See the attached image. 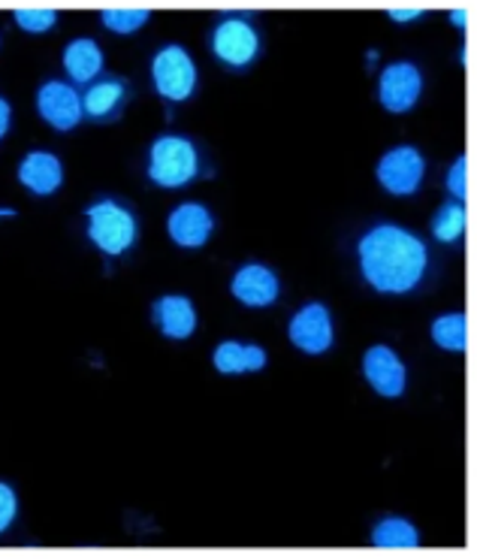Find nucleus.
<instances>
[{"label": "nucleus", "mask_w": 477, "mask_h": 559, "mask_svg": "<svg viewBox=\"0 0 477 559\" xmlns=\"http://www.w3.org/2000/svg\"><path fill=\"white\" fill-rule=\"evenodd\" d=\"M152 79L160 97L167 100H188L196 88L194 58L181 46H164L152 61Z\"/></svg>", "instance_id": "nucleus-4"}, {"label": "nucleus", "mask_w": 477, "mask_h": 559, "mask_svg": "<svg viewBox=\"0 0 477 559\" xmlns=\"http://www.w3.org/2000/svg\"><path fill=\"white\" fill-rule=\"evenodd\" d=\"M88 236L106 254H124L136 239V218L116 200H100L88 209Z\"/></svg>", "instance_id": "nucleus-3"}, {"label": "nucleus", "mask_w": 477, "mask_h": 559, "mask_svg": "<svg viewBox=\"0 0 477 559\" xmlns=\"http://www.w3.org/2000/svg\"><path fill=\"white\" fill-rule=\"evenodd\" d=\"M232 297L239 299L242 306H251V309H263V306H272L275 297H278V278L272 270L260 266V263H248L239 273L232 275Z\"/></svg>", "instance_id": "nucleus-11"}, {"label": "nucleus", "mask_w": 477, "mask_h": 559, "mask_svg": "<svg viewBox=\"0 0 477 559\" xmlns=\"http://www.w3.org/2000/svg\"><path fill=\"white\" fill-rule=\"evenodd\" d=\"M424 157L412 145H400L378 164V182L387 188L390 194H414L424 182Z\"/></svg>", "instance_id": "nucleus-6"}, {"label": "nucleus", "mask_w": 477, "mask_h": 559, "mask_svg": "<svg viewBox=\"0 0 477 559\" xmlns=\"http://www.w3.org/2000/svg\"><path fill=\"white\" fill-rule=\"evenodd\" d=\"M362 372L381 396H400L405 391V366L387 345H374L362 357Z\"/></svg>", "instance_id": "nucleus-10"}, {"label": "nucleus", "mask_w": 477, "mask_h": 559, "mask_svg": "<svg viewBox=\"0 0 477 559\" xmlns=\"http://www.w3.org/2000/svg\"><path fill=\"white\" fill-rule=\"evenodd\" d=\"M15 518V493L13 487H7V484H0V533H7L10 530V523Z\"/></svg>", "instance_id": "nucleus-23"}, {"label": "nucleus", "mask_w": 477, "mask_h": 559, "mask_svg": "<svg viewBox=\"0 0 477 559\" xmlns=\"http://www.w3.org/2000/svg\"><path fill=\"white\" fill-rule=\"evenodd\" d=\"M360 266L374 290L405 294L424 278L426 246L402 227L381 224L360 239Z\"/></svg>", "instance_id": "nucleus-1"}, {"label": "nucleus", "mask_w": 477, "mask_h": 559, "mask_svg": "<svg viewBox=\"0 0 477 559\" xmlns=\"http://www.w3.org/2000/svg\"><path fill=\"white\" fill-rule=\"evenodd\" d=\"M61 179H64L61 160L49 152H31L19 167V182L34 194H55L61 188Z\"/></svg>", "instance_id": "nucleus-13"}, {"label": "nucleus", "mask_w": 477, "mask_h": 559, "mask_svg": "<svg viewBox=\"0 0 477 559\" xmlns=\"http://www.w3.org/2000/svg\"><path fill=\"white\" fill-rule=\"evenodd\" d=\"M64 67L67 73L73 76V82H91L104 70V52H100V46L94 39H73L64 49Z\"/></svg>", "instance_id": "nucleus-16"}, {"label": "nucleus", "mask_w": 477, "mask_h": 559, "mask_svg": "<svg viewBox=\"0 0 477 559\" xmlns=\"http://www.w3.org/2000/svg\"><path fill=\"white\" fill-rule=\"evenodd\" d=\"M200 169L194 143L184 136H160L152 145V160H148V176L160 188H184Z\"/></svg>", "instance_id": "nucleus-2"}, {"label": "nucleus", "mask_w": 477, "mask_h": 559, "mask_svg": "<svg viewBox=\"0 0 477 559\" xmlns=\"http://www.w3.org/2000/svg\"><path fill=\"white\" fill-rule=\"evenodd\" d=\"M451 22L456 27H465V22H468V19H465V13H460V10H456V13H451Z\"/></svg>", "instance_id": "nucleus-27"}, {"label": "nucleus", "mask_w": 477, "mask_h": 559, "mask_svg": "<svg viewBox=\"0 0 477 559\" xmlns=\"http://www.w3.org/2000/svg\"><path fill=\"white\" fill-rule=\"evenodd\" d=\"M432 338L444 352L463 354L465 352V318L463 314H444L432 324Z\"/></svg>", "instance_id": "nucleus-19"}, {"label": "nucleus", "mask_w": 477, "mask_h": 559, "mask_svg": "<svg viewBox=\"0 0 477 559\" xmlns=\"http://www.w3.org/2000/svg\"><path fill=\"white\" fill-rule=\"evenodd\" d=\"M124 100V82L118 79H104L97 85H91L88 94L82 97V112L91 118H106L116 112Z\"/></svg>", "instance_id": "nucleus-17"}, {"label": "nucleus", "mask_w": 477, "mask_h": 559, "mask_svg": "<svg viewBox=\"0 0 477 559\" xmlns=\"http://www.w3.org/2000/svg\"><path fill=\"white\" fill-rule=\"evenodd\" d=\"M387 15L393 22H414V19L424 15V10H417V7H390Z\"/></svg>", "instance_id": "nucleus-25"}, {"label": "nucleus", "mask_w": 477, "mask_h": 559, "mask_svg": "<svg viewBox=\"0 0 477 559\" xmlns=\"http://www.w3.org/2000/svg\"><path fill=\"white\" fill-rule=\"evenodd\" d=\"M420 88H424V76L420 70L408 61H396L390 64L384 73H381V88H378V97H381V106L387 112H408L417 97H420Z\"/></svg>", "instance_id": "nucleus-7"}, {"label": "nucleus", "mask_w": 477, "mask_h": 559, "mask_svg": "<svg viewBox=\"0 0 477 559\" xmlns=\"http://www.w3.org/2000/svg\"><path fill=\"white\" fill-rule=\"evenodd\" d=\"M10 131V104L0 97V140H3V133Z\"/></svg>", "instance_id": "nucleus-26"}, {"label": "nucleus", "mask_w": 477, "mask_h": 559, "mask_svg": "<svg viewBox=\"0 0 477 559\" xmlns=\"http://www.w3.org/2000/svg\"><path fill=\"white\" fill-rule=\"evenodd\" d=\"M212 49L224 64L248 67L258 58L260 37L246 19H224L212 34Z\"/></svg>", "instance_id": "nucleus-5"}, {"label": "nucleus", "mask_w": 477, "mask_h": 559, "mask_svg": "<svg viewBox=\"0 0 477 559\" xmlns=\"http://www.w3.org/2000/svg\"><path fill=\"white\" fill-rule=\"evenodd\" d=\"M212 215L208 209H203L200 203H184L172 215H169L167 230L172 236V242H179L181 248H200L212 236Z\"/></svg>", "instance_id": "nucleus-12"}, {"label": "nucleus", "mask_w": 477, "mask_h": 559, "mask_svg": "<svg viewBox=\"0 0 477 559\" xmlns=\"http://www.w3.org/2000/svg\"><path fill=\"white\" fill-rule=\"evenodd\" d=\"M290 333V342L297 345L299 352L306 354H323L330 345H333V321H330V312L321 302H309L302 306L294 321L287 326Z\"/></svg>", "instance_id": "nucleus-8"}, {"label": "nucleus", "mask_w": 477, "mask_h": 559, "mask_svg": "<svg viewBox=\"0 0 477 559\" xmlns=\"http://www.w3.org/2000/svg\"><path fill=\"white\" fill-rule=\"evenodd\" d=\"M39 116L46 118L58 131H73L82 121V97L76 88H70L64 82H46L37 94Z\"/></svg>", "instance_id": "nucleus-9"}, {"label": "nucleus", "mask_w": 477, "mask_h": 559, "mask_svg": "<svg viewBox=\"0 0 477 559\" xmlns=\"http://www.w3.org/2000/svg\"><path fill=\"white\" fill-rule=\"evenodd\" d=\"M465 234V209L463 203H448L432 222V236L441 242H456Z\"/></svg>", "instance_id": "nucleus-20"}, {"label": "nucleus", "mask_w": 477, "mask_h": 559, "mask_svg": "<svg viewBox=\"0 0 477 559\" xmlns=\"http://www.w3.org/2000/svg\"><path fill=\"white\" fill-rule=\"evenodd\" d=\"M372 545L381 547V550H414L420 545V535L408 521L390 518V521H381L374 526Z\"/></svg>", "instance_id": "nucleus-18"}, {"label": "nucleus", "mask_w": 477, "mask_h": 559, "mask_svg": "<svg viewBox=\"0 0 477 559\" xmlns=\"http://www.w3.org/2000/svg\"><path fill=\"white\" fill-rule=\"evenodd\" d=\"M266 366V352L260 345H239V342H224L215 348V369L224 376H242V372H258Z\"/></svg>", "instance_id": "nucleus-15"}, {"label": "nucleus", "mask_w": 477, "mask_h": 559, "mask_svg": "<svg viewBox=\"0 0 477 559\" xmlns=\"http://www.w3.org/2000/svg\"><path fill=\"white\" fill-rule=\"evenodd\" d=\"M448 191H451L453 197H460V200L465 197V157H456V160H453L451 173H448Z\"/></svg>", "instance_id": "nucleus-24"}, {"label": "nucleus", "mask_w": 477, "mask_h": 559, "mask_svg": "<svg viewBox=\"0 0 477 559\" xmlns=\"http://www.w3.org/2000/svg\"><path fill=\"white\" fill-rule=\"evenodd\" d=\"M58 22V13L55 10H19L15 13V25L22 31H31V34H43L49 31Z\"/></svg>", "instance_id": "nucleus-22"}, {"label": "nucleus", "mask_w": 477, "mask_h": 559, "mask_svg": "<svg viewBox=\"0 0 477 559\" xmlns=\"http://www.w3.org/2000/svg\"><path fill=\"white\" fill-rule=\"evenodd\" d=\"M148 15H152L148 10H104L100 19L116 34H133V31H140L148 22Z\"/></svg>", "instance_id": "nucleus-21"}, {"label": "nucleus", "mask_w": 477, "mask_h": 559, "mask_svg": "<svg viewBox=\"0 0 477 559\" xmlns=\"http://www.w3.org/2000/svg\"><path fill=\"white\" fill-rule=\"evenodd\" d=\"M155 321L169 338H188L196 330V312L188 297L157 299Z\"/></svg>", "instance_id": "nucleus-14"}]
</instances>
